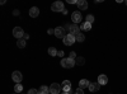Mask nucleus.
Masks as SVG:
<instances>
[{"instance_id": "4", "label": "nucleus", "mask_w": 127, "mask_h": 94, "mask_svg": "<svg viewBox=\"0 0 127 94\" xmlns=\"http://www.w3.org/2000/svg\"><path fill=\"white\" fill-rule=\"evenodd\" d=\"M75 41H76L75 36H72V34L69 33V34L65 36V38H64V45H65V46H71V45L75 43Z\"/></svg>"}, {"instance_id": "20", "label": "nucleus", "mask_w": 127, "mask_h": 94, "mask_svg": "<svg viewBox=\"0 0 127 94\" xmlns=\"http://www.w3.org/2000/svg\"><path fill=\"white\" fill-rule=\"evenodd\" d=\"M22 90H23V85L20 84V83H19V84H15V87H14V92L15 93H20Z\"/></svg>"}, {"instance_id": "3", "label": "nucleus", "mask_w": 127, "mask_h": 94, "mask_svg": "<svg viewBox=\"0 0 127 94\" xmlns=\"http://www.w3.org/2000/svg\"><path fill=\"white\" fill-rule=\"evenodd\" d=\"M51 10L52 12H64V3L62 1H55V3H52L51 5Z\"/></svg>"}, {"instance_id": "19", "label": "nucleus", "mask_w": 127, "mask_h": 94, "mask_svg": "<svg viewBox=\"0 0 127 94\" xmlns=\"http://www.w3.org/2000/svg\"><path fill=\"white\" fill-rule=\"evenodd\" d=\"M47 51H48V55L50 56H57V52H59L55 47H48Z\"/></svg>"}, {"instance_id": "11", "label": "nucleus", "mask_w": 127, "mask_h": 94, "mask_svg": "<svg viewBox=\"0 0 127 94\" xmlns=\"http://www.w3.org/2000/svg\"><path fill=\"white\" fill-rule=\"evenodd\" d=\"M38 15H39V9H38L37 6H32V8L29 9V17L37 18Z\"/></svg>"}, {"instance_id": "17", "label": "nucleus", "mask_w": 127, "mask_h": 94, "mask_svg": "<svg viewBox=\"0 0 127 94\" xmlns=\"http://www.w3.org/2000/svg\"><path fill=\"white\" fill-rule=\"evenodd\" d=\"M26 45H27V41H26L24 38H20V39L17 41V46H18L19 48H24Z\"/></svg>"}, {"instance_id": "8", "label": "nucleus", "mask_w": 127, "mask_h": 94, "mask_svg": "<svg viewBox=\"0 0 127 94\" xmlns=\"http://www.w3.org/2000/svg\"><path fill=\"white\" fill-rule=\"evenodd\" d=\"M71 20L74 22V24H79L80 23V20H81V13L80 12H74L72 14H71Z\"/></svg>"}, {"instance_id": "6", "label": "nucleus", "mask_w": 127, "mask_h": 94, "mask_svg": "<svg viewBox=\"0 0 127 94\" xmlns=\"http://www.w3.org/2000/svg\"><path fill=\"white\" fill-rule=\"evenodd\" d=\"M24 31L20 28V27H15L14 29H13V36L17 38V39H20V38H23L24 37Z\"/></svg>"}, {"instance_id": "2", "label": "nucleus", "mask_w": 127, "mask_h": 94, "mask_svg": "<svg viewBox=\"0 0 127 94\" xmlns=\"http://www.w3.org/2000/svg\"><path fill=\"white\" fill-rule=\"evenodd\" d=\"M62 90V87L59 83H52L50 85V93L51 94H60V92Z\"/></svg>"}, {"instance_id": "29", "label": "nucleus", "mask_w": 127, "mask_h": 94, "mask_svg": "<svg viewBox=\"0 0 127 94\" xmlns=\"http://www.w3.org/2000/svg\"><path fill=\"white\" fill-rule=\"evenodd\" d=\"M67 3H69V4H78L76 0H67Z\"/></svg>"}, {"instance_id": "10", "label": "nucleus", "mask_w": 127, "mask_h": 94, "mask_svg": "<svg viewBox=\"0 0 127 94\" xmlns=\"http://www.w3.org/2000/svg\"><path fill=\"white\" fill-rule=\"evenodd\" d=\"M61 87H62V92H67V93L71 92V83L69 80H64Z\"/></svg>"}, {"instance_id": "1", "label": "nucleus", "mask_w": 127, "mask_h": 94, "mask_svg": "<svg viewBox=\"0 0 127 94\" xmlns=\"http://www.w3.org/2000/svg\"><path fill=\"white\" fill-rule=\"evenodd\" d=\"M60 64H61L62 67H65V69H71V67H74L76 65V62H75V60H72L70 57H64L60 61Z\"/></svg>"}, {"instance_id": "28", "label": "nucleus", "mask_w": 127, "mask_h": 94, "mask_svg": "<svg viewBox=\"0 0 127 94\" xmlns=\"http://www.w3.org/2000/svg\"><path fill=\"white\" fill-rule=\"evenodd\" d=\"M57 56H60V57H62V59H64V51L59 50V52H57Z\"/></svg>"}, {"instance_id": "33", "label": "nucleus", "mask_w": 127, "mask_h": 94, "mask_svg": "<svg viewBox=\"0 0 127 94\" xmlns=\"http://www.w3.org/2000/svg\"><path fill=\"white\" fill-rule=\"evenodd\" d=\"M39 93V92H38ZM39 94H48V93H39Z\"/></svg>"}, {"instance_id": "31", "label": "nucleus", "mask_w": 127, "mask_h": 94, "mask_svg": "<svg viewBox=\"0 0 127 94\" xmlns=\"http://www.w3.org/2000/svg\"><path fill=\"white\" fill-rule=\"evenodd\" d=\"M23 38H24V39H26V41H28V39H29V34H27V33H26V34H24V37H23Z\"/></svg>"}, {"instance_id": "24", "label": "nucleus", "mask_w": 127, "mask_h": 94, "mask_svg": "<svg viewBox=\"0 0 127 94\" xmlns=\"http://www.w3.org/2000/svg\"><path fill=\"white\" fill-rule=\"evenodd\" d=\"M69 57H70V59H72V60H76V57H78V56H76V54H75V52L72 51V52H70Z\"/></svg>"}, {"instance_id": "21", "label": "nucleus", "mask_w": 127, "mask_h": 94, "mask_svg": "<svg viewBox=\"0 0 127 94\" xmlns=\"http://www.w3.org/2000/svg\"><path fill=\"white\" fill-rule=\"evenodd\" d=\"M75 38H76L78 42H84V39H85V36H84L83 33H79L78 36H75Z\"/></svg>"}, {"instance_id": "26", "label": "nucleus", "mask_w": 127, "mask_h": 94, "mask_svg": "<svg viewBox=\"0 0 127 94\" xmlns=\"http://www.w3.org/2000/svg\"><path fill=\"white\" fill-rule=\"evenodd\" d=\"M47 33H48V34H55V29L48 28V29H47Z\"/></svg>"}, {"instance_id": "13", "label": "nucleus", "mask_w": 127, "mask_h": 94, "mask_svg": "<svg viewBox=\"0 0 127 94\" xmlns=\"http://www.w3.org/2000/svg\"><path fill=\"white\" fill-rule=\"evenodd\" d=\"M98 83H99V85H105V84L108 83V76L104 75V74L99 75V76H98Z\"/></svg>"}, {"instance_id": "16", "label": "nucleus", "mask_w": 127, "mask_h": 94, "mask_svg": "<svg viewBox=\"0 0 127 94\" xmlns=\"http://www.w3.org/2000/svg\"><path fill=\"white\" fill-rule=\"evenodd\" d=\"M80 28H81L83 31H90V29H92V23H89V22H84V23H81Z\"/></svg>"}, {"instance_id": "14", "label": "nucleus", "mask_w": 127, "mask_h": 94, "mask_svg": "<svg viewBox=\"0 0 127 94\" xmlns=\"http://www.w3.org/2000/svg\"><path fill=\"white\" fill-rule=\"evenodd\" d=\"M99 88H100L99 83H90V84H89V90H90L92 93L98 92V90H99Z\"/></svg>"}, {"instance_id": "34", "label": "nucleus", "mask_w": 127, "mask_h": 94, "mask_svg": "<svg viewBox=\"0 0 127 94\" xmlns=\"http://www.w3.org/2000/svg\"><path fill=\"white\" fill-rule=\"evenodd\" d=\"M14 94H17V93H14Z\"/></svg>"}, {"instance_id": "9", "label": "nucleus", "mask_w": 127, "mask_h": 94, "mask_svg": "<svg viewBox=\"0 0 127 94\" xmlns=\"http://www.w3.org/2000/svg\"><path fill=\"white\" fill-rule=\"evenodd\" d=\"M69 33L72 34V36H78L80 32H79V26L78 24H70L69 27Z\"/></svg>"}, {"instance_id": "25", "label": "nucleus", "mask_w": 127, "mask_h": 94, "mask_svg": "<svg viewBox=\"0 0 127 94\" xmlns=\"http://www.w3.org/2000/svg\"><path fill=\"white\" fill-rule=\"evenodd\" d=\"M28 94H39L37 89H29L28 90Z\"/></svg>"}, {"instance_id": "30", "label": "nucleus", "mask_w": 127, "mask_h": 94, "mask_svg": "<svg viewBox=\"0 0 127 94\" xmlns=\"http://www.w3.org/2000/svg\"><path fill=\"white\" fill-rule=\"evenodd\" d=\"M13 15H19V10L18 9H15L14 12H13Z\"/></svg>"}, {"instance_id": "32", "label": "nucleus", "mask_w": 127, "mask_h": 94, "mask_svg": "<svg viewBox=\"0 0 127 94\" xmlns=\"http://www.w3.org/2000/svg\"><path fill=\"white\" fill-rule=\"evenodd\" d=\"M60 94H71V92H70V93H67V92H61Z\"/></svg>"}, {"instance_id": "27", "label": "nucleus", "mask_w": 127, "mask_h": 94, "mask_svg": "<svg viewBox=\"0 0 127 94\" xmlns=\"http://www.w3.org/2000/svg\"><path fill=\"white\" fill-rule=\"evenodd\" d=\"M75 94H84V92H83L81 88H78V89L75 90Z\"/></svg>"}, {"instance_id": "22", "label": "nucleus", "mask_w": 127, "mask_h": 94, "mask_svg": "<svg viewBox=\"0 0 127 94\" xmlns=\"http://www.w3.org/2000/svg\"><path fill=\"white\" fill-rule=\"evenodd\" d=\"M38 92H39V93H48V92H50V88L46 87V85H42V87L39 88Z\"/></svg>"}, {"instance_id": "5", "label": "nucleus", "mask_w": 127, "mask_h": 94, "mask_svg": "<svg viewBox=\"0 0 127 94\" xmlns=\"http://www.w3.org/2000/svg\"><path fill=\"white\" fill-rule=\"evenodd\" d=\"M55 36L57 37V38H65V36H66V31H65V27H57V28H55Z\"/></svg>"}, {"instance_id": "7", "label": "nucleus", "mask_w": 127, "mask_h": 94, "mask_svg": "<svg viewBox=\"0 0 127 94\" xmlns=\"http://www.w3.org/2000/svg\"><path fill=\"white\" fill-rule=\"evenodd\" d=\"M12 79H13V81H15L17 84H19L20 81H22V79H23V75H22V72L20 71H13V74H12Z\"/></svg>"}, {"instance_id": "18", "label": "nucleus", "mask_w": 127, "mask_h": 94, "mask_svg": "<svg viewBox=\"0 0 127 94\" xmlns=\"http://www.w3.org/2000/svg\"><path fill=\"white\" fill-rule=\"evenodd\" d=\"M75 62H76V65H78V66H83L84 64H85V59H84L83 56H79V57H76Z\"/></svg>"}, {"instance_id": "12", "label": "nucleus", "mask_w": 127, "mask_h": 94, "mask_svg": "<svg viewBox=\"0 0 127 94\" xmlns=\"http://www.w3.org/2000/svg\"><path fill=\"white\" fill-rule=\"evenodd\" d=\"M76 5H78L79 10H87V9H88V3H87V0H79Z\"/></svg>"}, {"instance_id": "15", "label": "nucleus", "mask_w": 127, "mask_h": 94, "mask_svg": "<svg viewBox=\"0 0 127 94\" xmlns=\"http://www.w3.org/2000/svg\"><path fill=\"white\" fill-rule=\"evenodd\" d=\"M89 80L88 79H81L80 81H79V88H81V89H85V88H89Z\"/></svg>"}, {"instance_id": "23", "label": "nucleus", "mask_w": 127, "mask_h": 94, "mask_svg": "<svg viewBox=\"0 0 127 94\" xmlns=\"http://www.w3.org/2000/svg\"><path fill=\"white\" fill-rule=\"evenodd\" d=\"M87 22H89V23H93V22H94V15H92V14H88V15H87Z\"/></svg>"}]
</instances>
